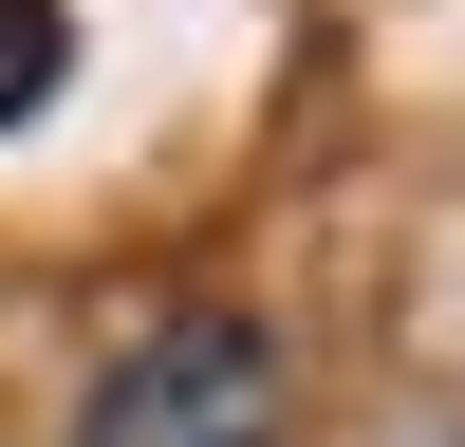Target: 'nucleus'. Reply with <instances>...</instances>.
Instances as JSON below:
<instances>
[{
	"mask_svg": "<svg viewBox=\"0 0 465 447\" xmlns=\"http://www.w3.org/2000/svg\"><path fill=\"white\" fill-rule=\"evenodd\" d=\"M56 74H74V19H56V0H0V131H19Z\"/></svg>",
	"mask_w": 465,
	"mask_h": 447,
	"instance_id": "2",
	"label": "nucleus"
},
{
	"mask_svg": "<svg viewBox=\"0 0 465 447\" xmlns=\"http://www.w3.org/2000/svg\"><path fill=\"white\" fill-rule=\"evenodd\" d=\"M74 447H280V354H261V317H168L149 354H112L94 410H74Z\"/></svg>",
	"mask_w": 465,
	"mask_h": 447,
	"instance_id": "1",
	"label": "nucleus"
}]
</instances>
